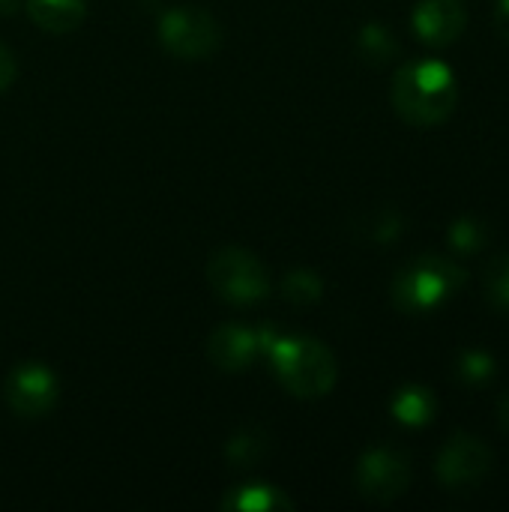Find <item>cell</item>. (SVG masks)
Listing matches in <instances>:
<instances>
[{"instance_id":"cell-1","label":"cell","mask_w":509,"mask_h":512,"mask_svg":"<svg viewBox=\"0 0 509 512\" xmlns=\"http://www.w3.org/2000/svg\"><path fill=\"white\" fill-rule=\"evenodd\" d=\"M459 102V84L441 60H411L393 78V105L411 126H441Z\"/></svg>"},{"instance_id":"cell-2","label":"cell","mask_w":509,"mask_h":512,"mask_svg":"<svg viewBox=\"0 0 509 512\" xmlns=\"http://www.w3.org/2000/svg\"><path fill=\"white\" fill-rule=\"evenodd\" d=\"M468 282L465 267L447 255H420L393 279V303L408 315H423L453 300Z\"/></svg>"},{"instance_id":"cell-3","label":"cell","mask_w":509,"mask_h":512,"mask_svg":"<svg viewBox=\"0 0 509 512\" xmlns=\"http://www.w3.org/2000/svg\"><path fill=\"white\" fill-rule=\"evenodd\" d=\"M270 357L279 381L300 399L327 396L336 384V360L315 339H279Z\"/></svg>"},{"instance_id":"cell-4","label":"cell","mask_w":509,"mask_h":512,"mask_svg":"<svg viewBox=\"0 0 509 512\" xmlns=\"http://www.w3.org/2000/svg\"><path fill=\"white\" fill-rule=\"evenodd\" d=\"M207 276L213 291L237 306L246 303H258L267 294V270L261 267V261L255 255H249L246 249H222L210 258L207 264Z\"/></svg>"},{"instance_id":"cell-5","label":"cell","mask_w":509,"mask_h":512,"mask_svg":"<svg viewBox=\"0 0 509 512\" xmlns=\"http://www.w3.org/2000/svg\"><path fill=\"white\" fill-rule=\"evenodd\" d=\"M495 456L486 441L471 432H456L438 453L435 474L450 492H474L492 471Z\"/></svg>"},{"instance_id":"cell-6","label":"cell","mask_w":509,"mask_h":512,"mask_svg":"<svg viewBox=\"0 0 509 512\" xmlns=\"http://www.w3.org/2000/svg\"><path fill=\"white\" fill-rule=\"evenodd\" d=\"M159 36L165 48L183 60L207 57L219 45V24L207 9L198 6H177L162 15Z\"/></svg>"},{"instance_id":"cell-7","label":"cell","mask_w":509,"mask_h":512,"mask_svg":"<svg viewBox=\"0 0 509 512\" xmlns=\"http://www.w3.org/2000/svg\"><path fill=\"white\" fill-rule=\"evenodd\" d=\"M411 486V462L390 447L369 450L357 465V489L369 504H393Z\"/></svg>"},{"instance_id":"cell-8","label":"cell","mask_w":509,"mask_h":512,"mask_svg":"<svg viewBox=\"0 0 509 512\" xmlns=\"http://www.w3.org/2000/svg\"><path fill=\"white\" fill-rule=\"evenodd\" d=\"M3 396L18 417H42L57 399V378L42 363H21L9 372Z\"/></svg>"},{"instance_id":"cell-9","label":"cell","mask_w":509,"mask_h":512,"mask_svg":"<svg viewBox=\"0 0 509 512\" xmlns=\"http://www.w3.org/2000/svg\"><path fill=\"white\" fill-rule=\"evenodd\" d=\"M414 33L432 45V48H444L453 45L465 27H468V6L465 0H420L414 6Z\"/></svg>"},{"instance_id":"cell-10","label":"cell","mask_w":509,"mask_h":512,"mask_svg":"<svg viewBox=\"0 0 509 512\" xmlns=\"http://www.w3.org/2000/svg\"><path fill=\"white\" fill-rule=\"evenodd\" d=\"M258 351V339L240 327H222L210 336V360L225 372H240L252 363Z\"/></svg>"},{"instance_id":"cell-11","label":"cell","mask_w":509,"mask_h":512,"mask_svg":"<svg viewBox=\"0 0 509 512\" xmlns=\"http://www.w3.org/2000/svg\"><path fill=\"white\" fill-rule=\"evenodd\" d=\"M30 18L48 33H69L84 18L81 0H27Z\"/></svg>"},{"instance_id":"cell-12","label":"cell","mask_w":509,"mask_h":512,"mask_svg":"<svg viewBox=\"0 0 509 512\" xmlns=\"http://www.w3.org/2000/svg\"><path fill=\"white\" fill-rule=\"evenodd\" d=\"M435 414H438V399L429 387H405L393 399V417L402 426L423 429L435 420Z\"/></svg>"},{"instance_id":"cell-13","label":"cell","mask_w":509,"mask_h":512,"mask_svg":"<svg viewBox=\"0 0 509 512\" xmlns=\"http://www.w3.org/2000/svg\"><path fill=\"white\" fill-rule=\"evenodd\" d=\"M228 510H255V512H270L282 510V507H291V501L273 489V486H246V489H237L228 501H225Z\"/></svg>"},{"instance_id":"cell-14","label":"cell","mask_w":509,"mask_h":512,"mask_svg":"<svg viewBox=\"0 0 509 512\" xmlns=\"http://www.w3.org/2000/svg\"><path fill=\"white\" fill-rule=\"evenodd\" d=\"M498 375V363L486 351H462L456 360V378L465 387H486Z\"/></svg>"},{"instance_id":"cell-15","label":"cell","mask_w":509,"mask_h":512,"mask_svg":"<svg viewBox=\"0 0 509 512\" xmlns=\"http://www.w3.org/2000/svg\"><path fill=\"white\" fill-rule=\"evenodd\" d=\"M486 303L498 312H509V255H495L483 273Z\"/></svg>"},{"instance_id":"cell-16","label":"cell","mask_w":509,"mask_h":512,"mask_svg":"<svg viewBox=\"0 0 509 512\" xmlns=\"http://www.w3.org/2000/svg\"><path fill=\"white\" fill-rule=\"evenodd\" d=\"M450 246L456 249V252H465V255H471V252H480L486 243H489V228H486V222L483 219H477V216H462V219H456L453 225H450Z\"/></svg>"},{"instance_id":"cell-17","label":"cell","mask_w":509,"mask_h":512,"mask_svg":"<svg viewBox=\"0 0 509 512\" xmlns=\"http://www.w3.org/2000/svg\"><path fill=\"white\" fill-rule=\"evenodd\" d=\"M360 48H363V54H366L369 60H378V63L390 60V57L399 51L393 33H390L387 27H381V24H369V27L360 33Z\"/></svg>"},{"instance_id":"cell-18","label":"cell","mask_w":509,"mask_h":512,"mask_svg":"<svg viewBox=\"0 0 509 512\" xmlns=\"http://www.w3.org/2000/svg\"><path fill=\"white\" fill-rule=\"evenodd\" d=\"M285 297L294 303H315L321 297V282L309 270H294L285 279Z\"/></svg>"},{"instance_id":"cell-19","label":"cell","mask_w":509,"mask_h":512,"mask_svg":"<svg viewBox=\"0 0 509 512\" xmlns=\"http://www.w3.org/2000/svg\"><path fill=\"white\" fill-rule=\"evenodd\" d=\"M264 441V435H258V438H252V432H243V435H237L234 441H231V447H228V456L234 459V462H243V465H249V462H255V459H261L267 450L264 447H258L255 450V444H261Z\"/></svg>"},{"instance_id":"cell-20","label":"cell","mask_w":509,"mask_h":512,"mask_svg":"<svg viewBox=\"0 0 509 512\" xmlns=\"http://www.w3.org/2000/svg\"><path fill=\"white\" fill-rule=\"evenodd\" d=\"M15 81V57L12 51L0 42V90H6Z\"/></svg>"},{"instance_id":"cell-21","label":"cell","mask_w":509,"mask_h":512,"mask_svg":"<svg viewBox=\"0 0 509 512\" xmlns=\"http://www.w3.org/2000/svg\"><path fill=\"white\" fill-rule=\"evenodd\" d=\"M495 27L509 42V0H498L495 3Z\"/></svg>"},{"instance_id":"cell-22","label":"cell","mask_w":509,"mask_h":512,"mask_svg":"<svg viewBox=\"0 0 509 512\" xmlns=\"http://www.w3.org/2000/svg\"><path fill=\"white\" fill-rule=\"evenodd\" d=\"M498 420H501V429L509 435V393L501 399V405H498Z\"/></svg>"}]
</instances>
